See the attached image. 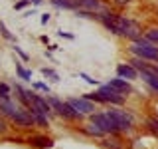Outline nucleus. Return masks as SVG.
<instances>
[{
    "label": "nucleus",
    "instance_id": "obj_1",
    "mask_svg": "<svg viewBox=\"0 0 158 149\" xmlns=\"http://www.w3.org/2000/svg\"><path fill=\"white\" fill-rule=\"evenodd\" d=\"M87 99H91V102H109V103H117V106H121V103H125V96L123 93H118L117 89H113L111 86H99V92L95 93H85Z\"/></svg>",
    "mask_w": 158,
    "mask_h": 149
},
{
    "label": "nucleus",
    "instance_id": "obj_2",
    "mask_svg": "<svg viewBox=\"0 0 158 149\" xmlns=\"http://www.w3.org/2000/svg\"><path fill=\"white\" fill-rule=\"evenodd\" d=\"M131 52L135 54L136 58L154 60V62H158V46H156V44H152V42H148L146 38H140V40H136V42H132Z\"/></svg>",
    "mask_w": 158,
    "mask_h": 149
},
{
    "label": "nucleus",
    "instance_id": "obj_3",
    "mask_svg": "<svg viewBox=\"0 0 158 149\" xmlns=\"http://www.w3.org/2000/svg\"><path fill=\"white\" fill-rule=\"evenodd\" d=\"M118 36H125L128 40H132V42H136V40L142 38V30L136 22L118 16Z\"/></svg>",
    "mask_w": 158,
    "mask_h": 149
},
{
    "label": "nucleus",
    "instance_id": "obj_4",
    "mask_svg": "<svg viewBox=\"0 0 158 149\" xmlns=\"http://www.w3.org/2000/svg\"><path fill=\"white\" fill-rule=\"evenodd\" d=\"M48 102H49V106H52V109H56L61 117H65V119H79L81 117L79 111H75L67 102H61V99H57L56 96H48Z\"/></svg>",
    "mask_w": 158,
    "mask_h": 149
},
{
    "label": "nucleus",
    "instance_id": "obj_5",
    "mask_svg": "<svg viewBox=\"0 0 158 149\" xmlns=\"http://www.w3.org/2000/svg\"><path fill=\"white\" fill-rule=\"evenodd\" d=\"M91 123H95V125L101 129L103 133H117L118 127L115 123V119H113L109 113H91Z\"/></svg>",
    "mask_w": 158,
    "mask_h": 149
},
{
    "label": "nucleus",
    "instance_id": "obj_6",
    "mask_svg": "<svg viewBox=\"0 0 158 149\" xmlns=\"http://www.w3.org/2000/svg\"><path fill=\"white\" fill-rule=\"evenodd\" d=\"M107 113L115 119L118 131H131V129H132V117L128 115L127 111H123V109H109Z\"/></svg>",
    "mask_w": 158,
    "mask_h": 149
},
{
    "label": "nucleus",
    "instance_id": "obj_7",
    "mask_svg": "<svg viewBox=\"0 0 158 149\" xmlns=\"http://www.w3.org/2000/svg\"><path fill=\"white\" fill-rule=\"evenodd\" d=\"M67 103L75 109V111L81 113V115H83V113H89V115L95 113V103H93L91 99H87L85 96H83V97H69Z\"/></svg>",
    "mask_w": 158,
    "mask_h": 149
},
{
    "label": "nucleus",
    "instance_id": "obj_8",
    "mask_svg": "<svg viewBox=\"0 0 158 149\" xmlns=\"http://www.w3.org/2000/svg\"><path fill=\"white\" fill-rule=\"evenodd\" d=\"M73 10H87V12H103L101 2L99 0H73Z\"/></svg>",
    "mask_w": 158,
    "mask_h": 149
},
{
    "label": "nucleus",
    "instance_id": "obj_9",
    "mask_svg": "<svg viewBox=\"0 0 158 149\" xmlns=\"http://www.w3.org/2000/svg\"><path fill=\"white\" fill-rule=\"evenodd\" d=\"M12 119L18 123V125H22V127H30L32 123H36L34 117H32V111H30V109H24V107H20L18 111L12 115Z\"/></svg>",
    "mask_w": 158,
    "mask_h": 149
},
{
    "label": "nucleus",
    "instance_id": "obj_10",
    "mask_svg": "<svg viewBox=\"0 0 158 149\" xmlns=\"http://www.w3.org/2000/svg\"><path fill=\"white\" fill-rule=\"evenodd\" d=\"M138 74H140L142 79H144V82H146L152 89H154V92H158V74L154 72V66H146L144 70H140Z\"/></svg>",
    "mask_w": 158,
    "mask_h": 149
},
{
    "label": "nucleus",
    "instance_id": "obj_11",
    "mask_svg": "<svg viewBox=\"0 0 158 149\" xmlns=\"http://www.w3.org/2000/svg\"><path fill=\"white\" fill-rule=\"evenodd\" d=\"M117 74H118V78H125V79H136L138 78V70L135 66H131V64H118Z\"/></svg>",
    "mask_w": 158,
    "mask_h": 149
},
{
    "label": "nucleus",
    "instance_id": "obj_12",
    "mask_svg": "<svg viewBox=\"0 0 158 149\" xmlns=\"http://www.w3.org/2000/svg\"><path fill=\"white\" fill-rule=\"evenodd\" d=\"M109 86H111L113 89H117L118 93H123V96H125V93H131V84H128L125 78H115V79H111V82H109Z\"/></svg>",
    "mask_w": 158,
    "mask_h": 149
},
{
    "label": "nucleus",
    "instance_id": "obj_13",
    "mask_svg": "<svg viewBox=\"0 0 158 149\" xmlns=\"http://www.w3.org/2000/svg\"><path fill=\"white\" fill-rule=\"evenodd\" d=\"M18 109H20V106H18V103H14L12 99H0V113L12 117L14 113L18 111Z\"/></svg>",
    "mask_w": 158,
    "mask_h": 149
},
{
    "label": "nucleus",
    "instance_id": "obj_14",
    "mask_svg": "<svg viewBox=\"0 0 158 149\" xmlns=\"http://www.w3.org/2000/svg\"><path fill=\"white\" fill-rule=\"evenodd\" d=\"M30 143H32L34 147H38V149H49V147H53V141L49 137H46V135H34L32 139H30Z\"/></svg>",
    "mask_w": 158,
    "mask_h": 149
},
{
    "label": "nucleus",
    "instance_id": "obj_15",
    "mask_svg": "<svg viewBox=\"0 0 158 149\" xmlns=\"http://www.w3.org/2000/svg\"><path fill=\"white\" fill-rule=\"evenodd\" d=\"M30 111H32V117H34V121H36L38 125H42V127L48 125V115H46V113L38 111V109H30Z\"/></svg>",
    "mask_w": 158,
    "mask_h": 149
},
{
    "label": "nucleus",
    "instance_id": "obj_16",
    "mask_svg": "<svg viewBox=\"0 0 158 149\" xmlns=\"http://www.w3.org/2000/svg\"><path fill=\"white\" fill-rule=\"evenodd\" d=\"M16 72H18V76L22 78V79H26V82H30V79H32V74H30L28 70H24L22 64H18V62H16Z\"/></svg>",
    "mask_w": 158,
    "mask_h": 149
},
{
    "label": "nucleus",
    "instance_id": "obj_17",
    "mask_svg": "<svg viewBox=\"0 0 158 149\" xmlns=\"http://www.w3.org/2000/svg\"><path fill=\"white\" fill-rule=\"evenodd\" d=\"M52 4L57 8H67V10L73 8V0H52Z\"/></svg>",
    "mask_w": 158,
    "mask_h": 149
},
{
    "label": "nucleus",
    "instance_id": "obj_18",
    "mask_svg": "<svg viewBox=\"0 0 158 149\" xmlns=\"http://www.w3.org/2000/svg\"><path fill=\"white\" fill-rule=\"evenodd\" d=\"M144 38L148 40V42H152V44H158V28H150L144 34Z\"/></svg>",
    "mask_w": 158,
    "mask_h": 149
},
{
    "label": "nucleus",
    "instance_id": "obj_19",
    "mask_svg": "<svg viewBox=\"0 0 158 149\" xmlns=\"http://www.w3.org/2000/svg\"><path fill=\"white\" fill-rule=\"evenodd\" d=\"M87 133H89V135H95V137H103V135H105V133H103L101 129L95 125V123H91V125L87 127Z\"/></svg>",
    "mask_w": 158,
    "mask_h": 149
},
{
    "label": "nucleus",
    "instance_id": "obj_20",
    "mask_svg": "<svg viewBox=\"0 0 158 149\" xmlns=\"http://www.w3.org/2000/svg\"><path fill=\"white\" fill-rule=\"evenodd\" d=\"M131 66H135V68L138 70V72H140V70H144V68L148 66V64H146V60H142V58H135V60L131 62Z\"/></svg>",
    "mask_w": 158,
    "mask_h": 149
},
{
    "label": "nucleus",
    "instance_id": "obj_21",
    "mask_svg": "<svg viewBox=\"0 0 158 149\" xmlns=\"http://www.w3.org/2000/svg\"><path fill=\"white\" fill-rule=\"evenodd\" d=\"M42 74H44L46 78H52L53 82H59V76L53 72V70H49V68H42Z\"/></svg>",
    "mask_w": 158,
    "mask_h": 149
},
{
    "label": "nucleus",
    "instance_id": "obj_22",
    "mask_svg": "<svg viewBox=\"0 0 158 149\" xmlns=\"http://www.w3.org/2000/svg\"><path fill=\"white\" fill-rule=\"evenodd\" d=\"M0 32H2V36L6 38V40H14V36H12V34H10L8 30H6V26H4L2 22H0Z\"/></svg>",
    "mask_w": 158,
    "mask_h": 149
},
{
    "label": "nucleus",
    "instance_id": "obj_23",
    "mask_svg": "<svg viewBox=\"0 0 158 149\" xmlns=\"http://www.w3.org/2000/svg\"><path fill=\"white\" fill-rule=\"evenodd\" d=\"M28 4H30V0H20V2L14 4V10H22V8H26Z\"/></svg>",
    "mask_w": 158,
    "mask_h": 149
},
{
    "label": "nucleus",
    "instance_id": "obj_24",
    "mask_svg": "<svg viewBox=\"0 0 158 149\" xmlns=\"http://www.w3.org/2000/svg\"><path fill=\"white\" fill-rule=\"evenodd\" d=\"M105 145H107V147H113V149H121V145H118V141H117V139H113V141H111V139H107V141H105Z\"/></svg>",
    "mask_w": 158,
    "mask_h": 149
},
{
    "label": "nucleus",
    "instance_id": "obj_25",
    "mask_svg": "<svg viewBox=\"0 0 158 149\" xmlns=\"http://www.w3.org/2000/svg\"><path fill=\"white\" fill-rule=\"evenodd\" d=\"M79 76H81L83 79H85V82H87V84H93V86H97V84H99V82H97V79H91V78H89V76H87V74H79Z\"/></svg>",
    "mask_w": 158,
    "mask_h": 149
},
{
    "label": "nucleus",
    "instance_id": "obj_26",
    "mask_svg": "<svg viewBox=\"0 0 158 149\" xmlns=\"http://www.w3.org/2000/svg\"><path fill=\"white\" fill-rule=\"evenodd\" d=\"M34 88H36V89H42V92H46V93H49V88L46 86V84H34Z\"/></svg>",
    "mask_w": 158,
    "mask_h": 149
},
{
    "label": "nucleus",
    "instance_id": "obj_27",
    "mask_svg": "<svg viewBox=\"0 0 158 149\" xmlns=\"http://www.w3.org/2000/svg\"><path fill=\"white\" fill-rule=\"evenodd\" d=\"M148 125L154 129V131H158V119H148Z\"/></svg>",
    "mask_w": 158,
    "mask_h": 149
},
{
    "label": "nucleus",
    "instance_id": "obj_28",
    "mask_svg": "<svg viewBox=\"0 0 158 149\" xmlns=\"http://www.w3.org/2000/svg\"><path fill=\"white\" fill-rule=\"evenodd\" d=\"M14 50H16V52L20 54V56H22V60H28V54H26V52H24V50H22V48H18V46H16V48H14Z\"/></svg>",
    "mask_w": 158,
    "mask_h": 149
},
{
    "label": "nucleus",
    "instance_id": "obj_29",
    "mask_svg": "<svg viewBox=\"0 0 158 149\" xmlns=\"http://www.w3.org/2000/svg\"><path fill=\"white\" fill-rule=\"evenodd\" d=\"M6 129H8L6 121H4V119H0V133H6Z\"/></svg>",
    "mask_w": 158,
    "mask_h": 149
},
{
    "label": "nucleus",
    "instance_id": "obj_30",
    "mask_svg": "<svg viewBox=\"0 0 158 149\" xmlns=\"http://www.w3.org/2000/svg\"><path fill=\"white\" fill-rule=\"evenodd\" d=\"M128 2H132V0H115V4H118V6H127Z\"/></svg>",
    "mask_w": 158,
    "mask_h": 149
},
{
    "label": "nucleus",
    "instance_id": "obj_31",
    "mask_svg": "<svg viewBox=\"0 0 158 149\" xmlns=\"http://www.w3.org/2000/svg\"><path fill=\"white\" fill-rule=\"evenodd\" d=\"M49 22V14H44L42 16V24H48Z\"/></svg>",
    "mask_w": 158,
    "mask_h": 149
},
{
    "label": "nucleus",
    "instance_id": "obj_32",
    "mask_svg": "<svg viewBox=\"0 0 158 149\" xmlns=\"http://www.w3.org/2000/svg\"><path fill=\"white\" fill-rule=\"evenodd\" d=\"M59 36H63V38H69V40H73L71 34H65V32H59Z\"/></svg>",
    "mask_w": 158,
    "mask_h": 149
},
{
    "label": "nucleus",
    "instance_id": "obj_33",
    "mask_svg": "<svg viewBox=\"0 0 158 149\" xmlns=\"http://www.w3.org/2000/svg\"><path fill=\"white\" fill-rule=\"evenodd\" d=\"M32 2H34V4H40V2H42V0H30V4H32Z\"/></svg>",
    "mask_w": 158,
    "mask_h": 149
}]
</instances>
